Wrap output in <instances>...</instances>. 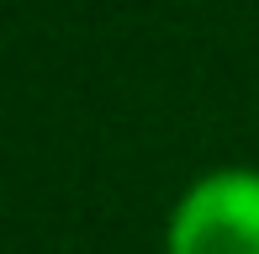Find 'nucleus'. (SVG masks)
Listing matches in <instances>:
<instances>
[{"label": "nucleus", "instance_id": "obj_1", "mask_svg": "<svg viewBox=\"0 0 259 254\" xmlns=\"http://www.w3.org/2000/svg\"><path fill=\"white\" fill-rule=\"evenodd\" d=\"M169 254H259V170H211L169 212Z\"/></svg>", "mask_w": 259, "mask_h": 254}]
</instances>
